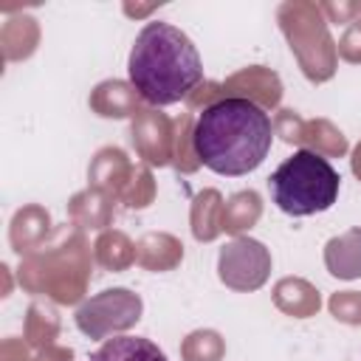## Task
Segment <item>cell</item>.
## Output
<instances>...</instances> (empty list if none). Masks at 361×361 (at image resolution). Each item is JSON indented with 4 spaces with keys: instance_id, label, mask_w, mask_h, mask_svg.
<instances>
[{
    "instance_id": "1",
    "label": "cell",
    "mask_w": 361,
    "mask_h": 361,
    "mask_svg": "<svg viewBox=\"0 0 361 361\" xmlns=\"http://www.w3.org/2000/svg\"><path fill=\"white\" fill-rule=\"evenodd\" d=\"M274 121L245 99H220L195 121V152L217 175H248L271 152Z\"/></svg>"
},
{
    "instance_id": "2",
    "label": "cell",
    "mask_w": 361,
    "mask_h": 361,
    "mask_svg": "<svg viewBox=\"0 0 361 361\" xmlns=\"http://www.w3.org/2000/svg\"><path fill=\"white\" fill-rule=\"evenodd\" d=\"M130 85L152 107H166L189 93L203 79V62L195 42L169 23H147L127 59Z\"/></svg>"
},
{
    "instance_id": "3",
    "label": "cell",
    "mask_w": 361,
    "mask_h": 361,
    "mask_svg": "<svg viewBox=\"0 0 361 361\" xmlns=\"http://www.w3.org/2000/svg\"><path fill=\"white\" fill-rule=\"evenodd\" d=\"M17 279L23 290L48 296L56 305L82 302L90 282V245L85 231L76 226L56 228L45 245L23 257Z\"/></svg>"
},
{
    "instance_id": "4",
    "label": "cell",
    "mask_w": 361,
    "mask_h": 361,
    "mask_svg": "<svg viewBox=\"0 0 361 361\" xmlns=\"http://www.w3.org/2000/svg\"><path fill=\"white\" fill-rule=\"evenodd\" d=\"M268 186L279 212L290 217H307L327 212L336 203L341 178L324 155L299 149L274 169Z\"/></svg>"
},
{
    "instance_id": "5",
    "label": "cell",
    "mask_w": 361,
    "mask_h": 361,
    "mask_svg": "<svg viewBox=\"0 0 361 361\" xmlns=\"http://www.w3.org/2000/svg\"><path fill=\"white\" fill-rule=\"evenodd\" d=\"M276 23L310 82H327L336 73L338 51L327 31V20L319 3L310 0H285L276 8Z\"/></svg>"
},
{
    "instance_id": "6",
    "label": "cell",
    "mask_w": 361,
    "mask_h": 361,
    "mask_svg": "<svg viewBox=\"0 0 361 361\" xmlns=\"http://www.w3.org/2000/svg\"><path fill=\"white\" fill-rule=\"evenodd\" d=\"M220 99H245V102H251L262 110H274L282 102V82L271 68L251 65V68H243V71L231 73L223 82H200L189 93L186 104L192 110H197V107L206 110Z\"/></svg>"
},
{
    "instance_id": "7",
    "label": "cell",
    "mask_w": 361,
    "mask_h": 361,
    "mask_svg": "<svg viewBox=\"0 0 361 361\" xmlns=\"http://www.w3.org/2000/svg\"><path fill=\"white\" fill-rule=\"evenodd\" d=\"M144 313V302L130 288H107L90 299H85L76 310V327L87 338H107L138 324Z\"/></svg>"
},
{
    "instance_id": "8",
    "label": "cell",
    "mask_w": 361,
    "mask_h": 361,
    "mask_svg": "<svg viewBox=\"0 0 361 361\" xmlns=\"http://www.w3.org/2000/svg\"><path fill=\"white\" fill-rule=\"evenodd\" d=\"M217 276L226 288L251 293L262 288L271 276V251L251 237H234L220 248L217 257Z\"/></svg>"
},
{
    "instance_id": "9",
    "label": "cell",
    "mask_w": 361,
    "mask_h": 361,
    "mask_svg": "<svg viewBox=\"0 0 361 361\" xmlns=\"http://www.w3.org/2000/svg\"><path fill=\"white\" fill-rule=\"evenodd\" d=\"M130 138L147 166H166L175 161V121L158 107H144L133 118Z\"/></svg>"
},
{
    "instance_id": "10",
    "label": "cell",
    "mask_w": 361,
    "mask_h": 361,
    "mask_svg": "<svg viewBox=\"0 0 361 361\" xmlns=\"http://www.w3.org/2000/svg\"><path fill=\"white\" fill-rule=\"evenodd\" d=\"M141 96L138 90L124 82V79H104L90 90V110L102 118H135L144 107H141Z\"/></svg>"
},
{
    "instance_id": "11",
    "label": "cell",
    "mask_w": 361,
    "mask_h": 361,
    "mask_svg": "<svg viewBox=\"0 0 361 361\" xmlns=\"http://www.w3.org/2000/svg\"><path fill=\"white\" fill-rule=\"evenodd\" d=\"M48 240H51V214H48V209H42L37 203H28V206L14 212L11 226H8V243L20 257L37 251Z\"/></svg>"
},
{
    "instance_id": "12",
    "label": "cell",
    "mask_w": 361,
    "mask_h": 361,
    "mask_svg": "<svg viewBox=\"0 0 361 361\" xmlns=\"http://www.w3.org/2000/svg\"><path fill=\"white\" fill-rule=\"evenodd\" d=\"M133 166H135V164H130V158H127L124 149H118V147H102V149L93 155L90 166H87L90 186H93V189H102L104 195H110L113 200H118L124 183H127L130 175H133Z\"/></svg>"
},
{
    "instance_id": "13",
    "label": "cell",
    "mask_w": 361,
    "mask_h": 361,
    "mask_svg": "<svg viewBox=\"0 0 361 361\" xmlns=\"http://www.w3.org/2000/svg\"><path fill=\"white\" fill-rule=\"evenodd\" d=\"M68 217L71 226L76 228H90V231H107L113 223V197L104 195L102 189H82L68 200Z\"/></svg>"
},
{
    "instance_id": "14",
    "label": "cell",
    "mask_w": 361,
    "mask_h": 361,
    "mask_svg": "<svg viewBox=\"0 0 361 361\" xmlns=\"http://www.w3.org/2000/svg\"><path fill=\"white\" fill-rule=\"evenodd\" d=\"M183 259V243L166 231H149L135 243V262L144 271L161 274L178 268Z\"/></svg>"
},
{
    "instance_id": "15",
    "label": "cell",
    "mask_w": 361,
    "mask_h": 361,
    "mask_svg": "<svg viewBox=\"0 0 361 361\" xmlns=\"http://www.w3.org/2000/svg\"><path fill=\"white\" fill-rule=\"evenodd\" d=\"M274 305L293 319H310L322 307L319 290L302 276H285L274 285Z\"/></svg>"
},
{
    "instance_id": "16",
    "label": "cell",
    "mask_w": 361,
    "mask_h": 361,
    "mask_svg": "<svg viewBox=\"0 0 361 361\" xmlns=\"http://www.w3.org/2000/svg\"><path fill=\"white\" fill-rule=\"evenodd\" d=\"M324 265L336 279L361 276V226L324 243Z\"/></svg>"
},
{
    "instance_id": "17",
    "label": "cell",
    "mask_w": 361,
    "mask_h": 361,
    "mask_svg": "<svg viewBox=\"0 0 361 361\" xmlns=\"http://www.w3.org/2000/svg\"><path fill=\"white\" fill-rule=\"evenodd\" d=\"M39 45V23L31 14H17L8 17L0 28V48L6 62H20L28 59Z\"/></svg>"
},
{
    "instance_id": "18",
    "label": "cell",
    "mask_w": 361,
    "mask_h": 361,
    "mask_svg": "<svg viewBox=\"0 0 361 361\" xmlns=\"http://www.w3.org/2000/svg\"><path fill=\"white\" fill-rule=\"evenodd\" d=\"M192 234L200 243H212L223 234V195L217 189H203L192 197L189 209Z\"/></svg>"
},
{
    "instance_id": "19",
    "label": "cell",
    "mask_w": 361,
    "mask_h": 361,
    "mask_svg": "<svg viewBox=\"0 0 361 361\" xmlns=\"http://www.w3.org/2000/svg\"><path fill=\"white\" fill-rule=\"evenodd\" d=\"M90 361H169L164 350L144 336H113L90 355Z\"/></svg>"
},
{
    "instance_id": "20",
    "label": "cell",
    "mask_w": 361,
    "mask_h": 361,
    "mask_svg": "<svg viewBox=\"0 0 361 361\" xmlns=\"http://www.w3.org/2000/svg\"><path fill=\"white\" fill-rule=\"evenodd\" d=\"M93 259L104 271H124V268H130L135 262V243L124 231L107 228L93 243Z\"/></svg>"
},
{
    "instance_id": "21",
    "label": "cell",
    "mask_w": 361,
    "mask_h": 361,
    "mask_svg": "<svg viewBox=\"0 0 361 361\" xmlns=\"http://www.w3.org/2000/svg\"><path fill=\"white\" fill-rule=\"evenodd\" d=\"M259 214H262V197L254 189H243L223 203V231L240 237L243 231L257 226Z\"/></svg>"
},
{
    "instance_id": "22",
    "label": "cell",
    "mask_w": 361,
    "mask_h": 361,
    "mask_svg": "<svg viewBox=\"0 0 361 361\" xmlns=\"http://www.w3.org/2000/svg\"><path fill=\"white\" fill-rule=\"evenodd\" d=\"M302 147H307L310 152L316 155H324V158H341L347 152V138L344 133L327 121V118H310L302 124V138H299Z\"/></svg>"
},
{
    "instance_id": "23",
    "label": "cell",
    "mask_w": 361,
    "mask_h": 361,
    "mask_svg": "<svg viewBox=\"0 0 361 361\" xmlns=\"http://www.w3.org/2000/svg\"><path fill=\"white\" fill-rule=\"evenodd\" d=\"M25 344L42 350V347H51L54 338L59 336V316L51 305H42V302H31L28 310H25Z\"/></svg>"
},
{
    "instance_id": "24",
    "label": "cell",
    "mask_w": 361,
    "mask_h": 361,
    "mask_svg": "<svg viewBox=\"0 0 361 361\" xmlns=\"http://www.w3.org/2000/svg\"><path fill=\"white\" fill-rule=\"evenodd\" d=\"M226 341L217 330H192L180 341V358L183 361H223Z\"/></svg>"
},
{
    "instance_id": "25",
    "label": "cell",
    "mask_w": 361,
    "mask_h": 361,
    "mask_svg": "<svg viewBox=\"0 0 361 361\" xmlns=\"http://www.w3.org/2000/svg\"><path fill=\"white\" fill-rule=\"evenodd\" d=\"M175 169L178 172H195L200 166V158L195 152V118L192 113H180L175 118Z\"/></svg>"
},
{
    "instance_id": "26",
    "label": "cell",
    "mask_w": 361,
    "mask_h": 361,
    "mask_svg": "<svg viewBox=\"0 0 361 361\" xmlns=\"http://www.w3.org/2000/svg\"><path fill=\"white\" fill-rule=\"evenodd\" d=\"M118 200L127 206V209H147L152 200H155V178L149 172L147 164H135L133 166V175L130 180L124 183Z\"/></svg>"
},
{
    "instance_id": "27",
    "label": "cell",
    "mask_w": 361,
    "mask_h": 361,
    "mask_svg": "<svg viewBox=\"0 0 361 361\" xmlns=\"http://www.w3.org/2000/svg\"><path fill=\"white\" fill-rule=\"evenodd\" d=\"M330 313L344 324H361V293L358 290H338L327 302Z\"/></svg>"
},
{
    "instance_id": "28",
    "label": "cell",
    "mask_w": 361,
    "mask_h": 361,
    "mask_svg": "<svg viewBox=\"0 0 361 361\" xmlns=\"http://www.w3.org/2000/svg\"><path fill=\"white\" fill-rule=\"evenodd\" d=\"M336 51H338V56L347 59V62H361V3H358V0H355V14H353V20L347 23V28H344V34H341Z\"/></svg>"
},
{
    "instance_id": "29",
    "label": "cell",
    "mask_w": 361,
    "mask_h": 361,
    "mask_svg": "<svg viewBox=\"0 0 361 361\" xmlns=\"http://www.w3.org/2000/svg\"><path fill=\"white\" fill-rule=\"evenodd\" d=\"M305 118L296 110H279L274 118V135H279L285 144H299Z\"/></svg>"
},
{
    "instance_id": "30",
    "label": "cell",
    "mask_w": 361,
    "mask_h": 361,
    "mask_svg": "<svg viewBox=\"0 0 361 361\" xmlns=\"http://www.w3.org/2000/svg\"><path fill=\"white\" fill-rule=\"evenodd\" d=\"M0 361H31L28 358V350H25V341H20V338H3V344H0Z\"/></svg>"
},
{
    "instance_id": "31",
    "label": "cell",
    "mask_w": 361,
    "mask_h": 361,
    "mask_svg": "<svg viewBox=\"0 0 361 361\" xmlns=\"http://www.w3.org/2000/svg\"><path fill=\"white\" fill-rule=\"evenodd\" d=\"M31 361H73V350L51 344V347H42V350H37V355H34Z\"/></svg>"
},
{
    "instance_id": "32",
    "label": "cell",
    "mask_w": 361,
    "mask_h": 361,
    "mask_svg": "<svg viewBox=\"0 0 361 361\" xmlns=\"http://www.w3.org/2000/svg\"><path fill=\"white\" fill-rule=\"evenodd\" d=\"M155 8H158V3H149V6H130V3H124V14H130V17H144V14L155 11Z\"/></svg>"
},
{
    "instance_id": "33",
    "label": "cell",
    "mask_w": 361,
    "mask_h": 361,
    "mask_svg": "<svg viewBox=\"0 0 361 361\" xmlns=\"http://www.w3.org/2000/svg\"><path fill=\"white\" fill-rule=\"evenodd\" d=\"M350 166H353V175L361 180V141L355 144V149H353V158H350Z\"/></svg>"
}]
</instances>
